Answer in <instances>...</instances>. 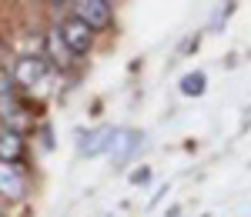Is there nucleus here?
<instances>
[{"label": "nucleus", "mask_w": 251, "mask_h": 217, "mask_svg": "<svg viewBox=\"0 0 251 217\" xmlns=\"http://www.w3.org/2000/svg\"><path fill=\"white\" fill-rule=\"evenodd\" d=\"M111 3L107 0H80V3H74V17L77 20H84L91 30L94 27H107L111 23Z\"/></svg>", "instance_id": "obj_3"}, {"label": "nucleus", "mask_w": 251, "mask_h": 217, "mask_svg": "<svg viewBox=\"0 0 251 217\" xmlns=\"http://www.w3.org/2000/svg\"><path fill=\"white\" fill-rule=\"evenodd\" d=\"M0 194L10 200H20L24 194H27V180H24V174H20L14 164H3L0 160Z\"/></svg>", "instance_id": "obj_5"}, {"label": "nucleus", "mask_w": 251, "mask_h": 217, "mask_svg": "<svg viewBox=\"0 0 251 217\" xmlns=\"http://www.w3.org/2000/svg\"><path fill=\"white\" fill-rule=\"evenodd\" d=\"M0 120L14 134H20L24 127H30V117H27L24 104L17 100V94H14V80L3 77V74H0Z\"/></svg>", "instance_id": "obj_1"}, {"label": "nucleus", "mask_w": 251, "mask_h": 217, "mask_svg": "<svg viewBox=\"0 0 251 217\" xmlns=\"http://www.w3.org/2000/svg\"><path fill=\"white\" fill-rule=\"evenodd\" d=\"M148 177H151V171H148V167H141V171L131 174V184H141V180H148Z\"/></svg>", "instance_id": "obj_11"}, {"label": "nucleus", "mask_w": 251, "mask_h": 217, "mask_svg": "<svg viewBox=\"0 0 251 217\" xmlns=\"http://www.w3.org/2000/svg\"><path fill=\"white\" fill-rule=\"evenodd\" d=\"M47 43H50V57H54V64H60V67H67L71 64V50L64 47V40H60L57 30H50V37H47Z\"/></svg>", "instance_id": "obj_10"}, {"label": "nucleus", "mask_w": 251, "mask_h": 217, "mask_svg": "<svg viewBox=\"0 0 251 217\" xmlns=\"http://www.w3.org/2000/svg\"><path fill=\"white\" fill-rule=\"evenodd\" d=\"M204 84H208V77H204L201 70L184 74V77H181V94H184V97H201V94H204Z\"/></svg>", "instance_id": "obj_9"}, {"label": "nucleus", "mask_w": 251, "mask_h": 217, "mask_svg": "<svg viewBox=\"0 0 251 217\" xmlns=\"http://www.w3.org/2000/svg\"><path fill=\"white\" fill-rule=\"evenodd\" d=\"M20 154H24V140H20V134H14V130H0V160L3 164H14V160H20Z\"/></svg>", "instance_id": "obj_8"}, {"label": "nucleus", "mask_w": 251, "mask_h": 217, "mask_svg": "<svg viewBox=\"0 0 251 217\" xmlns=\"http://www.w3.org/2000/svg\"><path fill=\"white\" fill-rule=\"evenodd\" d=\"M137 144H141V134H137V130H114V134H111V144H107V154L114 160H127L134 154Z\"/></svg>", "instance_id": "obj_6"}, {"label": "nucleus", "mask_w": 251, "mask_h": 217, "mask_svg": "<svg viewBox=\"0 0 251 217\" xmlns=\"http://www.w3.org/2000/svg\"><path fill=\"white\" fill-rule=\"evenodd\" d=\"M60 40H64V47L71 50V57H80V54H87L91 50V40H94V34H91V27L84 23V20H77L74 14L64 20L57 27Z\"/></svg>", "instance_id": "obj_2"}, {"label": "nucleus", "mask_w": 251, "mask_h": 217, "mask_svg": "<svg viewBox=\"0 0 251 217\" xmlns=\"http://www.w3.org/2000/svg\"><path fill=\"white\" fill-rule=\"evenodd\" d=\"M111 127H97V130H87L84 137H80L77 144V151L84 154V157H97L100 151H107V144H111Z\"/></svg>", "instance_id": "obj_7"}, {"label": "nucleus", "mask_w": 251, "mask_h": 217, "mask_svg": "<svg viewBox=\"0 0 251 217\" xmlns=\"http://www.w3.org/2000/svg\"><path fill=\"white\" fill-rule=\"evenodd\" d=\"M44 74H47V57H20L10 80H17L20 87H34L44 80Z\"/></svg>", "instance_id": "obj_4"}]
</instances>
